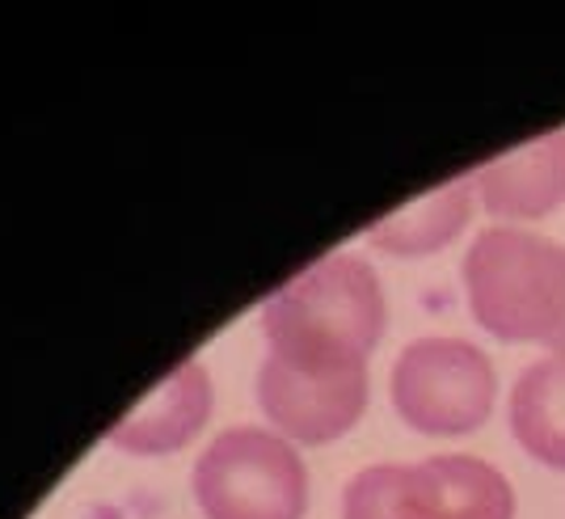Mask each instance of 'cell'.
I'll return each mask as SVG.
<instances>
[{"mask_svg": "<svg viewBox=\"0 0 565 519\" xmlns=\"http://www.w3.org/2000/svg\"><path fill=\"white\" fill-rule=\"evenodd\" d=\"M262 330L270 354L312 363H354L384 333V292L376 271L351 254L312 262L266 300Z\"/></svg>", "mask_w": 565, "mask_h": 519, "instance_id": "6da1fadb", "label": "cell"}, {"mask_svg": "<svg viewBox=\"0 0 565 519\" xmlns=\"http://www.w3.org/2000/svg\"><path fill=\"white\" fill-rule=\"evenodd\" d=\"M465 287L477 326L507 342H553L565 326V250L541 233L494 224L472 241Z\"/></svg>", "mask_w": 565, "mask_h": 519, "instance_id": "7a4b0ae2", "label": "cell"}, {"mask_svg": "<svg viewBox=\"0 0 565 519\" xmlns=\"http://www.w3.org/2000/svg\"><path fill=\"white\" fill-rule=\"evenodd\" d=\"M194 498L207 519H305V460L282 435L228 426L194 465Z\"/></svg>", "mask_w": 565, "mask_h": 519, "instance_id": "3957f363", "label": "cell"}, {"mask_svg": "<svg viewBox=\"0 0 565 519\" xmlns=\"http://www.w3.org/2000/svg\"><path fill=\"white\" fill-rule=\"evenodd\" d=\"M494 363L465 338H418L393 368V405L423 435H469L494 410Z\"/></svg>", "mask_w": 565, "mask_h": 519, "instance_id": "277c9868", "label": "cell"}, {"mask_svg": "<svg viewBox=\"0 0 565 519\" xmlns=\"http://www.w3.org/2000/svg\"><path fill=\"white\" fill-rule=\"evenodd\" d=\"M258 402L287 439L330 444L347 435L367 405V359L312 363V359H262Z\"/></svg>", "mask_w": 565, "mask_h": 519, "instance_id": "5b68a950", "label": "cell"}, {"mask_svg": "<svg viewBox=\"0 0 565 519\" xmlns=\"http://www.w3.org/2000/svg\"><path fill=\"white\" fill-rule=\"evenodd\" d=\"M472 194L498 220H541L565 203V131H548L469 173Z\"/></svg>", "mask_w": 565, "mask_h": 519, "instance_id": "8992f818", "label": "cell"}, {"mask_svg": "<svg viewBox=\"0 0 565 519\" xmlns=\"http://www.w3.org/2000/svg\"><path fill=\"white\" fill-rule=\"evenodd\" d=\"M212 410V380L199 359H182L131 414L110 426V444L122 452H173L199 435Z\"/></svg>", "mask_w": 565, "mask_h": 519, "instance_id": "52a82bcc", "label": "cell"}, {"mask_svg": "<svg viewBox=\"0 0 565 519\" xmlns=\"http://www.w3.org/2000/svg\"><path fill=\"white\" fill-rule=\"evenodd\" d=\"M472 215V182L465 178H451L439 190H430L423 199L405 203L401 212L380 215L376 224L367 229V241L401 254V258H418V254H435L444 250L451 236L469 224Z\"/></svg>", "mask_w": 565, "mask_h": 519, "instance_id": "ba28073f", "label": "cell"}, {"mask_svg": "<svg viewBox=\"0 0 565 519\" xmlns=\"http://www.w3.org/2000/svg\"><path fill=\"white\" fill-rule=\"evenodd\" d=\"M511 426L527 456L565 469V359L548 354L515 380Z\"/></svg>", "mask_w": 565, "mask_h": 519, "instance_id": "9c48e42d", "label": "cell"}, {"mask_svg": "<svg viewBox=\"0 0 565 519\" xmlns=\"http://www.w3.org/2000/svg\"><path fill=\"white\" fill-rule=\"evenodd\" d=\"M423 473L439 519H515L511 481L481 456H430Z\"/></svg>", "mask_w": 565, "mask_h": 519, "instance_id": "30bf717a", "label": "cell"}, {"mask_svg": "<svg viewBox=\"0 0 565 519\" xmlns=\"http://www.w3.org/2000/svg\"><path fill=\"white\" fill-rule=\"evenodd\" d=\"M342 519H439L423 465H372L351 477Z\"/></svg>", "mask_w": 565, "mask_h": 519, "instance_id": "8fae6325", "label": "cell"}, {"mask_svg": "<svg viewBox=\"0 0 565 519\" xmlns=\"http://www.w3.org/2000/svg\"><path fill=\"white\" fill-rule=\"evenodd\" d=\"M548 351L557 354V359H565V326H562V333H557V338L548 342Z\"/></svg>", "mask_w": 565, "mask_h": 519, "instance_id": "7c38bea8", "label": "cell"}]
</instances>
